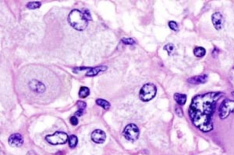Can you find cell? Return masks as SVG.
Instances as JSON below:
<instances>
[{"instance_id": "obj_1", "label": "cell", "mask_w": 234, "mask_h": 155, "mask_svg": "<svg viewBox=\"0 0 234 155\" xmlns=\"http://www.w3.org/2000/svg\"><path fill=\"white\" fill-rule=\"evenodd\" d=\"M223 95L220 92H209L196 96L192 99L189 115L193 125L202 132L213 130L212 116L216 111L217 102Z\"/></svg>"}, {"instance_id": "obj_2", "label": "cell", "mask_w": 234, "mask_h": 155, "mask_svg": "<svg viewBox=\"0 0 234 155\" xmlns=\"http://www.w3.org/2000/svg\"><path fill=\"white\" fill-rule=\"evenodd\" d=\"M69 24L75 29L78 31H83L87 27L89 20L84 14L78 9L72 10L68 17Z\"/></svg>"}, {"instance_id": "obj_3", "label": "cell", "mask_w": 234, "mask_h": 155, "mask_svg": "<svg viewBox=\"0 0 234 155\" xmlns=\"http://www.w3.org/2000/svg\"><path fill=\"white\" fill-rule=\"evenodd\" d=\"M27 87L30 93L35 97H41V96H44L47 90L45 83L36 78L29 79L27 82Z\"/></svg>"}, {"instance_id": "obj_4", "label": "cell", "mask_w": 234, "mask_h": 155, "mask_svg": "<svg viewBox=\"0 0 234 155\" xmlns=\"http://www.w3.org/2000/svg\"><path fill=\"white\" fill-rule=\"evenodd\" d=\"M156 92L157 88L154 84L147 83L144 85L140 89L139 98L143 102H149L155 97Z\"/></svg>"}, {"instance_id": "obj_5", "label": "cell", "mask_w": 234, "mask_h": 155, "mask_svg": "<svg viewBox=\"0 0 234 155\" xmlns=\"http://www.w3.org/2000/svg\"><path fill=\"white\" fill-rule=\"evenodd\" d=\"M220 119H226L230 114L234 113V101L226 99L222 102L219 109Z\"/></svg>"}, {"instance_id": "obj_6", "label": "cell", "mask_w": 234, "mask_h": 155, "mask_svg": "<svg viewBox=\"0 0 234 155\" xmlns=\"http://www.w3.org/2000/svg\"><path fill=\"white\" fill-rule=\"evenodd\" d=\"M68 139L67 134L62 131H56L53 135H48L45 137L46 141L53 145L65 144Z\"/></svg>"}, {"instance_id": "obj_7", "label": "cell", "mask_w": 234, "mask_h": 155, "mask_svg": "<svg viewBox=\"0 0 234 155\" xmlns=\"http://www.w3.org/2000/svg\"><path fill=\"white\" fill-rule=\"evenodd\" d=\"M124 137L127 140L135 141L138 139L139 130L137 126L135 124H129L125 128L123 132Z\"/></svg>"}, {"instance_id": "obj_8", "label": "cell", "mask_w": 234, "mask_h": 155, "mask_svg": "<svg viewBox=\"0 0 234 155\" xmlns=\"http://www.w3.org/2000/svg\"><path fill=\"white\" fill-rule=\"evenodd\" d=\"M212 22L213 26L217 30H219L224 27L225 19L222 14L219 12H216L212 15Z\"/></svg>"}, {"instance_id": "obj_9", "label": "cell", "mask_w": 234, "mask_h": 155, "mask_svg": "<svg viewBox=\"0 0 234 155\" xmlns=\"http://www.w3.org/2000/svg\"><path fill=\"white\" fill-rule=\"evenodd\" d=\"M91 139L95 143L102 144L106 140V133L101 130H96L92 133Z\"/></svg>"}, {"instance_id": "obj_10", "label": "cell", "mask_w": 234, "mask_h": 155, "mask_svg": "<svg viewBox=\"0 0 234 155\" xmlns=\"http://www.w3.org/2000/svg\"><path fill=\"white\" fill-rule=\"evenodd\" d=\"M23 143V138L21 134L15 133L12 134L8 139V143L11 147H20Z\"/></svg>"}, {"instance_id": "obj_11", "label": "cell", "mask_w": 234, "mask_h": 155, "mask_svg": "<svg viewBox=\"0 0 234 155\" xmlns=\"http://www.w3.org/2000/svg\"><path fill=\"white\" fill-rule=\"evenodd\" d=\"M208 79V77L207 75L204 74L203 75L195 76L190 78L188 80V81L190 84L199 85L206 83Z\"/></svg>"}, {"instance_id": "obj_12", "label": "cell", "mask_w": 234, "mask_h": 155, "mask_svg": "<svg viewBox=\"0 0 234 155\" xmlns=\"http://www.w3.org/2000/svg\"><path fill=\"white\" fill-rule=\"evenodd\" d=\"M108 68V67L106 66H100L95 68H89V71L86 72L85 75L87 77H94L100 72L106 71Z\"/></svg>"}, {"instance_id": "obj_13", "label": "cell", "mask_w": 234, "mask_h": 155, "mask_svg": "<svg viewBox=\"0 0 234 155\" xmlns=\"http://www.w3.org/2000/svg\"><path fill=\"white\" fill-rule=\"evenodd\" d=\"M174 99L178 104L180 106L184 105L187 101V96L183 94L176 93L174 95Z\"/></svg>"}, {"instance_id": "obj_14", "label": "cell", "mask_w": 234, "mask_h": 155, "mask_svg": "<svg viewBox=\"0 0 234 155\" xmlns=\"http://www.w3.org/2000/svg\"><path fill=\"white\" fill-rule=\"evenodd\" d=\"M77 105L78 106L79 109L75 113V115L77 116H82L83 113L86 107V103L82 101H78L77 103Z\"/></svg>"}, {"instance_id": "obj_15", "label": "cell", "mask_w": 234, "mask_h": 155, "mask_svg": "<svg viewBox=\"0 0 234 155\" xmlns=\"http://www.w3.org/2000/svg\"><path fill=\"white\" fill-rule=\"evenodd\" d=\"M97 105L101 106L102 107L106 110H109L110 107L111 105L110 103L106 100L102 99H98L96 101Z\"/></svg>"}, {"instance_id": "obj_16", "label": "cell", "mask_w": 234, "mask_h": 155, "mask_svg": "<svg viewBox=\"0 0 234 155\" xmlns=\"http://www.w3.org/2000/svg\"><path fill=\"white\" fill-rule=\"evenodd\" d=\"M90 94V90L85 87H81L79 92V96L81 98H85Z\"/></svg>"}, {"instance_id": "obj_17", "label": "cell", "mask_w": 234, "mask_h": 155, "mask_svg": "<svg viewBox=\"0 0 234 155\" xmlns=\"http://www.w3.org/2000/svg\"><path fill=\"white\" fill-rule=\"evenodd\" d=\"M193 53L196 57H203L206 55V50L202 47H196L193 50Z\"/></svg>"}, {"instance_id": "obj_18", "label": "cell", "mask_w": 234, "mask_h": 155, "mask_svg": "<svg viewBox=\"0 0 234 155\" xmlns=\"http://www.w3.org/2000/svg\"><path fill=\"white\" fill-rule=\"evenodd\" d=\"M164 50L167 51L168 55H172L176 52V48L174 45L172 43H168L165 45L164 47Z\"/></svg>"}, {"instance_id": "obj_19", "label": "cell", "mask_w": 234, "mask_h": 155, "mask_svg": "<svg viewBox=\"0 0 234 155\" xmlns=\"http://www.w3.org/2000/svg\"><path fill=\"white\" fill-rule=\"evenodd\" d=\"M78 143V138L75 135H71L69 138V144L70 147L74 148Z\"/></svg>"}, {"instance_id": "obj_20", "label": "cell", "mask_w": 234, "mask_h": 155, "mask_svg": "<svg viewBox=\"0 0 234 155\" xmlns=\"http://www.w3.org/2000/svg\"><path fill=\"white\" fill-rule=\"evenodd\" d=\"M41 6V3L38 2H28L26 5V7L29 9L34 10L39 8Z\"/></svg>"}, {"instance_id": "obj_21", "label": "cell", "mask_w": 234, "mask_h": 155, "mask_svg": "<svg viewBox=\"0 0 234 155\" xmlns=\"http://www.w3.org/2000/svg\"><path fill=\"white\" fill-rule=\"evenodd\" d=\"M122 43L127 45H133L135 44V42L131 38H123L121 39Z\"/></svg>"}, {"instance_id": "obj_22", "label": "cell", "mask_w": 234, "mask_h": 155, "mask_svg": "<svg viewBox=\"0 0 234 155\" xmlns=\"http://www.w3.org/2000/svg\"><path fill=\"white\" fill-rule=\"evenodd\" d=\"M168 25H169V27L172 30H174L175 32H178L179 30V26H178L177 22H175V21H170L168 23Z\"/></svg>"}, {"instance_id": "obj_23", "label": "cell", "mask_w": 234, "mask_h": 155, "mask_svg": "<svg viewBox=\"0 0 234 155\" xmlns=\"http://www.w3.org/2000/svg\"><path fill=\"white\" fill-rule=\"evenodd\" d=\"M70 122H71L72 125H74V126H76L78 123V119L75 116H72L70 118Z\"/></svg>"}, {"instance_id": "obj_24", "label": "cell", "mask_w": 234, "mask_h": 155, "mask_svg": "<svg viewBox=\"0 0 234 155\" xmlns=\"http://www.w3.org/2000/svg\"><path fill=\"white\" fill-rule=\"evenodd\" d=\"M176 112L180 117H182L183 115V112L180 107H178L176 108Z\"/></svg>"}, {"instance_id": "obj_25", "label": "cell", "mask_w": 234, "mask_h": 155, "mask_svg": "<svg viewBox=\"0 0 234 155\" xmlns=\"http://www.w3.org/2000/svg\"><path fill=\"white\" fill-rule=\"evenodd\" d=\"M230 79H231L232 83L234 85V68L232 69V70L231 71V73L230 75Z\"/></svg>"}, {"instance_id": "obj_26", "label": "cell", "mask_w": 234, "mask_h": 155, "mask_svg": "<svg viewBox=\"0 0 234 155\" xmlns=\"http://www.w3.org/2000/svg\"><path fill=\"white\" fill-rule=\"evenodd\" d=\"M231 95H232V96L234 98V91H232V92H231Z\"/></svg>"}]
</instances>
